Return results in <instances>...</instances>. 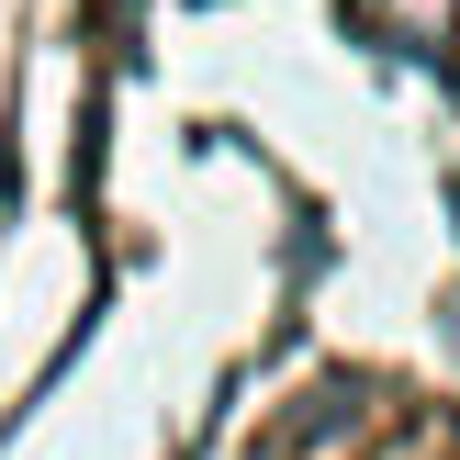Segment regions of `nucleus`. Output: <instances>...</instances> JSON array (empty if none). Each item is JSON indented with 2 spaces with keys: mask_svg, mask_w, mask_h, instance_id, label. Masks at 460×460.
Returning <instances> with one entry per match:
<instances>
[{
  "mask_svg": "<svg viewBox=\"0 0 460 460\" xmlns=\"http://www.w3.org/2000/svg\"><path fill=\"white\" fill-rule=\"evenodd\" d=\"M449 214H460V180H449Z\"/></svg>",
  "mask_w": 460,
  "mask_h": 460,
  "instance_id": "f257e3e1",
  "label": "nucleus"
}]
</instances>
